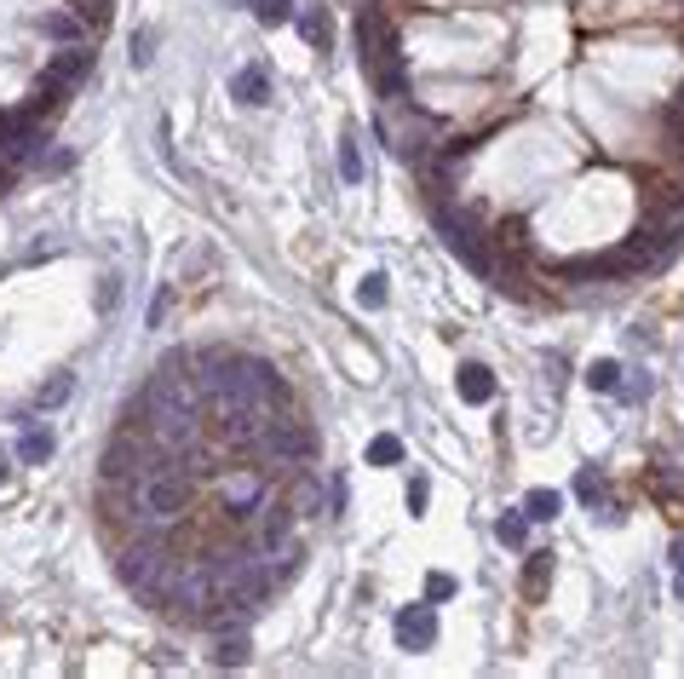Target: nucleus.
<instances>
[{"mask_svg": "<svg viewBox=\"0 0 684 679\" xmlns=\"http://www.w3.org/2000/svg\"><path fill=\"white\" fill-rule=\"evenodd\" d=\"M167 541H144L133 536V547H121L115 553V576H121V587L133 593V599H144V605L156 610L161 605V582H167Z\"/></svg>", "mask_w": 684, "mask_h": 679, "instance_id": "nucleus-1", "label": "nucleus"}, {"mask_svg": "<svg viewBox=\"0 0 684 679\" xmlns=\"http://www.w3.org/2000/svg\"><path fill=\"white\" fill-rule=\"evenodd\" d=\"M213 593H219V587H213V564H207V553H202V559L167 564V582H161V605L156 610H173L179 622H190Z\"/></svg>", "mask_w": 684, "mask_h": 679, "instance_id": "nucleus-2", "label": "nucleus"}, {"mask_svg": "<svg viewBox=\"0 0 684 679\" xmlns=\"http://www.w3.org/2000/svg\"><path fill=\"white\" fill-rule=\"evenodd\" d=\"M133 490H138V513H144V518H161V524H179V518L190 513V501H196V490H190L184 467L144 472Z\"/></svg>", "mask_w": 684, "mask_h": 679, "instance_id": "nucleus-3", "label": "nucleus"}, {"mask_svg": "<svg viewBox=\"0 0 684 679\" xmlns=\"http://www.w3.org/2000/svg\"><path fill=\"white\" fill-rule=\"evenodd\" d=\"M317 449H322V444H317V432L299 421L294 409H282V415H271V426L259 432L253 455H265V461H282V467H305Z\"/></svg>", "mask_w": 684, "mask_h": 679, "instance_id": "nucleus-4", "label": "nucleus"}, {"mask_svg": "<svg viewBox=\"0 0 684 679\" xmlns=\"http://www.w3.org/2000/svg\"><path fill=\"white\" fill-rule=\"evenodd\" d=\"M271 478L259 467H236V472H225L219 478V501H225V518H236V524H253V513L271 501Z\"/></svg>", "mask_w": 684, "mask_h": 679, "instance_id": "nucleus-5", "label": "nucleus"}, {"mask_svg": "<svg viewBox=\"0 0 684 679\" xmlns=\"http://www.w3.org/2000/svg\"><path fill=\"white\" fill-rule=\"evenodd\" d=\"M236 369H242V380H248L253 403H265V409H294V386L282 380V369H276L271 357L236 352Z\"/></svg>", "mask_w": 684, "mask_h": 679, "instance_id": "nucleus-6", "label": "nucleus"}, {"mask_svg": "<svg viewBox=\"0 0 684 679\" xmlns=\"http://www.w3.org/2000/svg\"><path fill=\"white\" fill-rule=\"evenodd\" d=\"M432 213H437V231H443V248H449L455 259H466L472 271H483V277H489V254H483V242H478V231H472V219H466V213H455L443 196H437Z\"/></svg>", "mask_w": 684, "mask_h": 679, "instance_id": "nucleus-7", "label": "nucleus"}, {"mask_svg": "<svg viewBox=\"0 0 684 679\" xmlns=\"http://www.w3.org/2000/svg\"><path fill=\"white\" fill-rule=\"evenodd\" d=\"M41 150H46V133H41V121L35 116H0V162L6 167H23V162H41Z\"/></svg>", "mask_w": 684, "mask_h": 679, "instance_id": "nucleus-8", "label": "nucleus"}, {"mask_svg": "<svg viewBox=\"0 0 684 679\" xmlns=\"http://www.w3.org/2000/svg\"><path fill=\"white\" fill-rule=\"evenodd\" d=\"M294 524H299V513L282 495H271V501L253 513V553H276L282 541H294Z\"/></svg>", "mask_w": 684, "mask_h": 679, "instance_id": "nucleus-9", "label": "nucleus"}, {"mask_svg": "<svg viewBox=\"0 0 684 679\" xmlns=\"http://www.w3.org/2000/svg\"><path fill=\"white\" fill-rule=\"evenodd\" d=\"M98 70V52H87V47H64L52 64H46V75H41V87H58V93H75L87 75Z\"/></svg>", "mask_w": 684, "mask_h": 679, "instance_id": "nucleus-10", "label": "nucleus"}, {"mask_svg": "<svg viewBox=\"0 0 684 679\" xmlns=\"http://www.w3.org/2000/svg\"><path fill=\"white\" fill-rule=\"evenodd\" d=\"M397 645L403 651H432L437 645V616H432V599L426 605H409V610H397Z\"/></svg>", "mask_w": 684, "mask_h": 679, "instance_id": "nucleus-11", "label": "nucleus"}, {"mask_svg": "<svg viewBox=\"0 0 684 679\" xmlns=\"http://www.w3.org/2000/svg\"><path fill=\"white\" fill-rule=\"evenodd\" d=\"M29 24H35V35H46V41H69V47H81V41L92 35L75 12H35Z\"/></svg>", "mask_w": 684, "mask_h": 679, "instance_id": "nucleus-12", "label": "nucleus"}, {"mask_svg": "<svg viewBox=\"0 0 684 679\" xmlns=\"http://www.w3.org/2000/svg\"><path fill=\"white\" fill-rule=\"evenodd\" d=\"M230 98L236 104H248V110H259V104H271V75L259 70V64H248V70L230 75Z\"/></svg>", "mask_w": 684, "mask_h": 679, "instance_id": "nucleus-13", "label": "nucleus"}, {"mask_svg": "<svg viewBox=\"0 0 684 679\" xmlns=\"http://www.w3.org/2000/svg\"><path fill=\"white\" fill-rule=\"evenodd\" d=\"M248 628H230V633H213V668H248Z\"/></svg>", "mask_w": 684, "mask_h": 679, "instance_id": "nucleus-14", "label": "nucleus"}, {"mask_svg": "<svg viewBox=\"0 0 684 679\" xmlns=\"http://www.w3.org/2000/svg\"><path fill=\"white\" fill-rule=\"evenodd\" d=\"M52 449H58V438H52V426H35V421H23V438H18V461H29V467H46V461H52Z\"/></svg>", "mask_w": 684, "mask_h": 679, "instance_id": "nucleus-15", "label": "nucleus"}, {"mask_svg": "<svg viewBox=\"0 0 684 679\" xmlns=\"http://www.w3.org/2000/svg\"><path fill=\"white\" fill-rule=\"evenodd\" d=\"M455 386H460V398H466V403H489V398H495V375H489L483 363H460Z\"/></svg>", "mask_w": 684, "mask_h": 679, "instance_id": "nucleus-16", "label": "nucleus"}, {"mask_svg": "<svg viewBox=\"0 0 684 679\" xmlns=\"http://www.w3.org/2000/svg\"><path fill=\"white\" fill-rule=\"evenodd\" d=\"M288 507H294L299 518L322 513V478H317V472H299V478H294V501H288Z\"/></svg>", "mask_w": 684, "mask_h": 679, "instance_id": "nucleus-17", "label": "nucleus"}, {"mask_svg": "<svg viewBox=\"0 0 684 679\" xmlns=\"http://www.w3.org/2000/svg\"><path fill=\"white\" fill-rule=\"evenodd\" d=\"M558 513H564V495H558V490H529L524 495V518H529V524H552Z\"/></svg>", "mask_w": 684, "mask_h": 679, "instance_id": "nucleus-18", "label": "nucleus"}, {"mask_svg": "<svg viewBox=\"0 0 684 679\" xmlns=\"http://www.w3.org/2000/svg\"><path fill=\"white\" fill-rule=\"evenodd\" d=\"M552 570H558L552 553H529V564H524V593H529V599H541V593H547Z\"/></svg>", "mask_w": 684, "mask_h": 679, "instance_id": "nucleus-19", "label": "nucleus"}, {"mask_svg": "<svg viewBox=\"0 0 684 679\" xmlns=\"http://www.w3.org/2000/svg\"><path fill=\"white\" fill-rule=\"evenodd\" d=\"M69 6H75V18H81V24L92 29V35H98V29H104V24L115 18V0H69Z\"/></svg>", "mask_w": 684, "mask_h": 679, "instance_id": "nucleus-20", "label": "nucleus"}, {"mask_svg": "<svg viewBox=\"0 0 684 679\" xmlns=\"http://www.w3.org/2000/svg\"><path fill=\"white\" fill-rule=\"evenodd\" d=\"M495 536H501L506 547H524V536H529V518H524V507H512V513H501V518H495Z\"/></svg>", "mask_w": 684, "mask_h": 679, "instance_id": "nucleus-21", "label": "nucleus"}, {"mask_svg": "<svg viewBox=\"0 0 684 679\" xmlns=\"http://www.w3.org/2000/svg\"><path fill=\"white\" fill-rule=\"evenodd\" d=\"M397 461H403V438L380 432V438L368 444V467H397Z\"/></svg>", "mask_w": 684, "mask_h": 679, "instance_id": "nucleus-22", "label": "nucleus"}, {"mask_svg": "<svg viewBox=\"0 0 684 679\" xmlns=\"http://www.w3.org/2000/svg\"><path fill=\"white\" fill-rule=\"evenodd\" d=\"M69 392H75V375H52L35 392V409H58V403H69Z\"/></svg>", "mask_w": 684, "mask_h": 679, "instance_id": "nucleus-23", "label": "nucleus"}, {"mask_svg": "<svg viewBox=\"0 0 684 679\" xmlns=\"http://www.w3.org/2000/svg\"><path fill=\"white\" fill-rule=\"evenodd\" d=\"M299 29H305V41H311V47H322V52H328V35H334V29H328V12H322V6H311V12H299Z\"/></svg>", "mask_w": 684, "mask_h": 679, "instance_id": "nucleus-24", "label": "nucleus"}, {"mask_svg": "<svg viewBox=\"0 0 684 679\" xmlns=\"http://www.w3.org/2000/svg\"><path fill=\"white\" fill-rule=\"evenodd\" d=\"M363 150H357V139H351V133H345V144H340V179L345 185H363Z\"/></svg>", "mask_w": 684, "mask_h": 679, "instance_id": "nucleus-25", "label": "nucleus"}, {"mask_svg": "<svg viewBox=\"0 0 684 679\" xmlns=\"http://www.w3.org/2000/svg\"><path fill=\"white\" fill-rule=\"evenodd\" d=\"M253 18L265 29H276V24H294V0H253Z\"/></svg>", "mask_w": 684, "mask_h": 679, "instance_id": "nucleus-26", "label": "nucleus"}, {"mask_svg": "<svg viewBox=\"0 0 684 679\" xmlns=\"http://www.w3.org/2000/svg\"><path fill=\"white\" fill-rule=\"evenodd\" d=\"M587 386H593V392H616V386H621V363H616V357H598L593 369H587Z\"/></svg>", "mask_w": 684, "mask_h": 679, "instance_id": "nucleus-27", "label": "nucleus"}, {"mask_svg": "<svg viewBox=\"0 0 684 679\" xmlns=\"http://www.w3.org/2000/svg\"><path fill=\"white\" fill-rule=\"evenodd\" d=\"M357 305H363V311H380V305H386V277H380V271H368V277L357 282Z\"/></svg>", "mask_w": 684, "mask_h": 679, "instance_id": "nucleus-28", "label": "nucleus"}, {"mask_svg": "<svg viewBox=\"0 0 684 679\" xmlns=\"http://www.w3.org/2000/svg\"><path fill=\"white\" fill-rule=\"evenodd\" d=\"M150 58H156V29H138L133 35V70H144Z\"/></svg>", "mask_w": 684, "mask_h": 679, "instance_id": "nucleus-29", "label": "nucleus"}, {"mask_svg": "<svg viewBox=\"0 0 684 679\" xmlns=\"http://www.w3.org/2000/svg\"><path fill=\"white\" fill-rule=\"evenodd\" d=\"M426 599H432V605H443V599H455V576H443V570H432V576H426Z\"/></svg>", "mask_w": 684, "mask_h": 679, "instance_id": "nucleus-30", "label": "nucleus"}, {"mask_svg": "<svg viewBox=\"0 0 684 679\" xmlns=\"http://www.w3.org/2000/svg\"><path fill=\"white\" fill-rule=\"evenodd\" d=\"M69 167H75V150H52V156L41 150V173H52V179H58V173H69Z\"/></svg>", "mask_w": 684, "mask_h": 679, "instance_id": "nucleus-31", "label": "nucleus"}, {"mask_svg": "<svg viewBox=\"0 0 684 679\" xmlns=\"http://www.w3.org/2000/svg\"><path fill=\"white\" fill-rule=\"evenodd\" d=\"M167 311H173V288H161L156 300H150V328H161V323H167Z\"/></svg>", "mask_w": 684, "mask_h": 679, "instance_id": "nucleus-32", "label": "nucleus"}, {"mask_svg": "<svg viewBox=\"0 0 684 679\" xmlns=\"http://www.w3.org/2000/svg\"><path fill=\"white\" fill-rule=\"evenodd\" d=\"M426 501H432V484L414 478V484H409V513H426Z\"/></svg>", "mask_w": 684, "mask_h": 679, "instance_id": "nucleus-33", "label": "nucleus"}, {"mask_svg": "<svg viewBox=\"0 0 684 679\" xmlns=\"http://www.w3.org/2000/svg\"><path fill=\"white\" fill-rule=\"evenodd\" d=\"M115 300H121V277H104V288H98V311H115Z\"/></svg>", "mask_w": 684, "mask_h": 679, "instance_id": "nucleus-34", "label": "nucleus"}, {"mask_svg": "<svg viewBox=\"0 0 684 679\" xmlns=\"http://www.w3.org/2000/svg\"><path fill=\"white\" fill-rule=\"evenodd\" d=\"M547 380H552V392H558V386L570 380V363H564V357H558V352L547 357Z\"/></svg>", "mask_w": 684, "mask_h": 679, "instance_id": "nucleus-35", "label": "nucleus"}, {"mask_svg": "<svg viewBox=\"0 0 684 679\" xmlns=\"http://www.w3.org/2000/svg\"><path fill=\"white\" fill-rule=\"evenodd\" d=\"M575 495H581V501H598V495H604V484H598L593 472H581V478H575Z\"/></svg>", "mask_w": 684, "mask_h": 679, "instance_id": "nucleus-36", "label": "nucleus"}, {"mask_svg": "<svg viewBox=\"0 0 684 679\" xmlns=\"http://www.w3.org/2000/svg\"><path fill=\"white\" fill-rule=\"evenodd\" d=\"M328 513H334V518L345 513V478H334V484H328Z\"/></svg>", "mask_w": 684, "mask_h": 679, "instance_id": "nucleus-37", "label": "nucleus"}, {"mask_svg": "<svg viewBox=\"0 0 684 679\" xmlns=\"http://www.w3.org/2000/svg\"><path fill=\"white\" fill-rule=\"evenodd\" d=\"M667 559H673V570H684V536L673 541V553H667Z\"/></svg>", "mask_w": 684, "mask_h": 679, "instance_id": "nucleus-38", "label": "nucleus"}, {"mask_svg": "<svg viewBox=\"0 0 684 679\" xmlns=\"http://www.w3.org/2000/svg\"><path fill=\"white\" fill-rule=\"evenodd\" d=\"M673 599H679V605H684V570H679V576H673Z\"/></svg>", "mask_w": 684, "mask_h": 679, "instance_id": "nucleus-39", "label": "nucleus"}, {"mask_svg": "<svg viewBox=\"0 0 684 679\" xmlns=\"http://www.w3.org/2000/svg\"><path fill=\"white\" fill-rule=\"evenodd\" d=\"M6 478H12V455H0V484H6Z\"/></svg>", "mask_w": 684, "mask_h": 679, "instance_id": "nucleus-40", "label": "nucleus"}, {"mask_svg": "<svg viewBox=\"0 0 684 679\" xmlns=\"http://www.w3.org/2000/svg\"><path fill=\"white\" fill-rule=\"evenodd\" d=\"M679 98H684V87H679Z\"/></svg>", "mask_w": 684, "mask_h": 679, "instance_id": "nucleus-41", "label": "nucleus"}]
</instances>
